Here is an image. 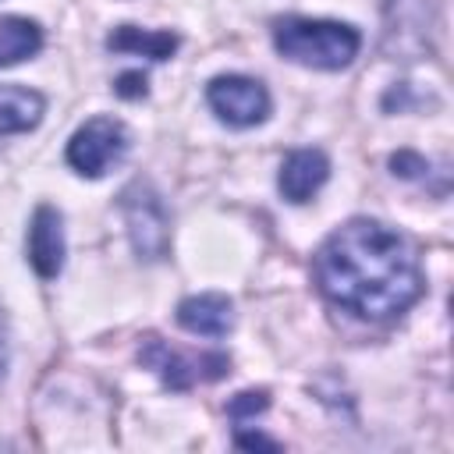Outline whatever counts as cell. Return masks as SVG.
<instances>
[{"mask_svg":"<svg viewBox=\"0 0 454 454\" xmlns=\"http://www.w3.org/2000/svg\"><path fill=\"white\" fill-rule=\"evenodd\" d=\"M330 177V160L319 153V149H294L284 156L280 163V174H277V188L287 202L301 206L309 202Z\"/></svg>","mask_w":454,"mask_h":454,"instance_id":"ba28073f","label":"cell"},{"mask_svg":"<svg viewBox=\"0 0 454 454\" xmlns=\"http://www.w3.org/2000/svg\"><path fill=\"white\" fill-rule=\"evenodd\" d=\"M390 167H394V174L397 177H426L429 174V160H422L419 153H394L390 156Z\"/></svg>","mask_w":454,"mask_h":454,"instance_id":"5bb4252c","label":"cell"},{"mask_svg":"<svg viewBox=\"0 0 454 454\" xmlns=\"http://www.w3.org/2000/svg\"><path fill=\"white\" fill-rule=\"evenodd\" d=\"M106 50L114 53H131V57H149V60H170L177 50L174 32L160 28H138V25H117L106 35Z\"/></svg>","mask_w":454,"mask_h":454,"instance_id":"30bf717a","label":"cell"},{"mask_svg":"<svg viewBox=\"0 0 454 454\" xmlns=\"http://www.w3.org/2000/svg\"><path fill=\"white\" fill-rule=\"evenodd\" d=\"M323 298L355 319L387 323L422 298V266L415 241L369 216L340 223L312 259Z\"/></svg>","mask_w":454,"mask_h":454,"instance_id":"6da1fadb","label":"cell"},{"mask_svg":"<svg viewBox=\"0 0 454 454\" xmlns=\"http://www.w3.org/2000/svg\"><path fill=\"white\" fill-rule=\"evenodd\" d=\"M273 46L291 64H301L312 71H340L358 57L362 35L355 25H344V21L287 14L273 21Z\"/></svg>","mask_w":454,"mask_h":454,"instance_id":"7a4b0ae2","label":"cell"},{"mask_svg":"<svg viewBox=\"0 0 454 454\" xmlns=\"http://www.w3.org/2000/svg\"><path fill=\"white\" fill-rule=\"evenodd\" d=\"M28 262L43 280L64 270V216L53 206H39L28 223Z\"/></svg>","mask_w":454,"mask_h":454,"instance_id":"52a82bcc","label":"cell"},{"mask_svg":"<svg viewBox=\"0 0 454 454\" xmlns=\"http://www.w3.org/2000/svg\"><path fill=\"white\" fill-rule=\"evenodd\" d=\"M121 216L142 259L156 262L170 252V213L163 206V195L149 181H131L121 192Z\"/></svg>","mask_w":454,"mask_h":454,"instance_id":"3957f363","label":"cell"},{"mask_svg":"<svg viewBox=\"0 0 454 454\" xmlns=\"http://www.w3.org/2000/svg\"><path fill=\"white\" fill-rule=\"evenodd\" d=\"M138 362L153 369L163 387L170 390H192L195 383H213L231 372V358L223 351H199V355H181L160 337H142L138 344Z\"/></svg>","mask_w":454,"mask_h":454,"instance_id":"277c9868","label":"cell"},{"mask_svg":"<svg viewBox=\"0 0 454 454\" xmlns=\"http://www.w3.org/2000/svg\"><path fill=\"white\" fill-rule=\"evenodd\" d=\"M46 99L28 85H0V135L32 131L43 121Z\"/></svg>","mask_w":454,"mask_h":454,"instance_id":"8fae6325","label":"cell"},{"mask_svg":"<svg viewBox=\"0 0 454 454\" xmlns=\"http://www.w3.org/2000/svg\"><path fill=\"white\" fill-rule=\"evenodd\" d=\"M177 323L199 337H223L234 326V305L227 294H192L177 305Z\"/></svg>","mask_w":454,"mask_h":454,"instance_id":"9c48e42d","label":"cell"},{"mask_svg":"<svg viewBox=\"0 0 454 454\" xmlns=\"http://www.w3.org/2000/svg\"><path fill=\"white\" fill-rule=\"evenodd\" d=\"M7 365V319H4V309H0V372Z\"/></svg>","mask_w":454,"mask_h":454,"instance_id":"2e32d148","label":"cell"},{"mask_svg":"<svg viewBox=\"0 0 454 454\" xmlns=\"http://www.w3.org/2000/svg\"><path fill=\"white\" fill-rule=\"evenodd\" d=\"M266 408H270V394H266V390H245V394L231 397V404H227V415H231L238 426H245L248 419L262 415Z\"/></svg>","mask_w":454,"mask_h":454,"instance_id":"4fadbf2b","label":"cell"},{"mask_svg":"<svg viewBox=\"0 0 454 454\" xmlns=\"http://www.w3.org/2000/svg\"><path fill=\"white\" fill-rule=\"evenodd\" d=\"M114 89H117V96H124V99H138V96H145V74H142V71H124Z\"/></svg>","mask_w":454,"mask_h":454,"instance_id":"9a60e30c","label":"cell"},{"mask_svg":"<svg viewBox=\"0 0 454 454\" xmlns=\"http://www.w3.org/2000/svg\"><path fill=\"white\" fill-rule=\"evenodd\" d=\"M43 50V28L32 18H0V67L21 64Z\"/></svg>","mask_w":454,"mask_h":454,"instance_id":"7c38bea8","label":"cell"},{"mask_svg":"<svg viewBox=\"0 0 454 454\" xmlns=\"http://www.w3.org/2000/svg\"><path fill=\"white\" fill-rule=\"evenodd\" d=\"M209 110L227 128H255L270 117V92L248 74H220L206 85Z\"/></svg>","mask_w":454,"mask_h":454,"instance_id":"8992f818","label":"cell"},{"mask_svg":"<svg viewBox=\"0 0 454 454\" xmlns=\"http://www.w3.org/2000/svg\"><path fill=\"white\" fill-rule=\"evenodd\" d=\"M128 153V128L117 117H89L67 142V167L82 177H103Z\"/></svg>","mask_w":454,"mask_h":454,"instance_id":"5b68a950","label":"cell"}]
</instances>
